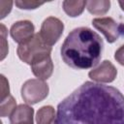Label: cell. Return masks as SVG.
Instances as JSON below:
<instances>
[{
    "instance_id": "6da1fadb",
    "label": "cell",
    "mask_w": 124,
    "mask_h": 124,
    "mask_svg": "<svg viewBox=\"0 0 124 124\" xmlns=\"http://www.w3.org/2000/svg\"><path fill=\"white\" fill-rule=\"evenodd\" d=\"M54 124H124V95L113 86L85 81L58 104Z\"/></svg>"
},
{
    "instance_id": "7a4b0ae2",
    "label": "cell",
    "mask_w": 124,
    "mask_h": 124,
    "mask_svg": "<svg viewBox=\"0 0 124 124\" xmlns=\"http://www.w3.org/2000/svg\"><path fill=\"white\" fill-rule=\"evenodd\" d=\"M104 48L103 39L88 27L72 30L64 40L60 52L63 61L76 70H87L95 67Z\"/></svg>"
},
{
    "instance_id": "3957f363",
    "label": "cell",
    "mask_w": 124,
    "mask_h": 124,
    "mask_svg": "<svg viewBox=\"0 0 124 124\" xmlns=\"http://www.w3.org/2000/svg\"><path fill=\"white\" fill-rule=\"evenodd\" d=\"M51 46H47L41 38L39 33H35L28 42L19 45L16 49L18 58L28 65H32L35 61L50 55Z\"/></svg>"
},
{
    "instance_id": "277c9868",
    "label": "cell",
    "mask_w": 124,
    "mask_h": 124,
    "mask_svg": "<svg viewBox=\"0 0 124 124\" xmlns=\"http://www.w3.org/2000/svg\"><path fill=\"white\" fill-rule=\"evenodd\" d=\"M48 85L42 79L31 78L21 86V97L28 105H35L45 100L48 95Z\"/></svg>"
},
{
    "instance_id": "5b68a950",
    "label": "cell",
    "mask_w": 124,
    "mask_h": 124,
    "mask_svg": "<svg viewBox=\"0 0 124 124\" xmlns=\"http://www.w3.org/2000/svg\"><path fill=\"white\" fill-rule=\"evenodd\" d=\"M92 24L104 34L108 43H114L119 38L124 37V24L115 21L112 17H97L92 20Z\"/></svg>"
},
{
    "instance_id": "8992f818",
    "label": "cell",
    "mask_w": 124,
    "mask_h": 124,
    "mask_svg": "<svg viewBox=\"0 0 124 124\" xmlns=\"http://www.w3.org/2000/svg\"><path fill=\"white\" fill-rule=\"evenodd\" d=\"M63 30L64 24L59 18L55 16H48L43 21L39 34L42 40L47 46H51L58 42Z\"/></svg>"
},
{
    "instance_id": "52a82bcc",
    "label": "cell",
    "mask_w": 124,
    "mask_h": 124,
    "mask_svg": "<svg viewBox=\"0 0 124 124\" xmlns=\"http://www.w3.org/2000/svg\"><path fill=\"white\" fill-rule=\"evenodd\" d=\"M88 76L97 83H109L115 79L117 70L110 61L104 60L98 67L91 70Z\"/></svg>"
},
{
    "instance_id": "ba28073f",
    "label": "cell",
    "mask_w": 124,
    "mask_h": 124,
    "mask_svg": "<svg viewBox=\"0 0 124 124\" xmlns=\"http://www.w3.org/2000/svg\"><path fill=\"white\" fill-rule=\"evenodd\" d=\"M34 31L35 27L32 21L18 20L11 26L10 34L16 43L22 45L33 38V36L35 35Z\"/></svg>"
},
{
    "instance_id": "9c48e42d",
    "label": "cell",
    "mask_w": 124,
    "mask_h": 124,
    "mask_svg": "<svg viewBox=\"0 0 124 124\" xmlns=\"http://www.w3.org/2000/svg\"><path fill=\"white\" fill-rule=\"evenodd\" d=\"M32 73L39 79L46 80L50 78L53 73V63L50 55L45 56L37 61H35L31 65Z\"/></svg>"
},
{
    "instance_id": "30bf717a",
    "label": "cell",
    "mask_w": 124,
    "mask_h": 124,
    "mask_svg": "<svg viewBox=\"0 0 124 124\" xmlns=\"http://www.w3.org/2000/svg\"><path fill=\"white\" fill-rule=\"evenodd\" d=\"M34 109L28 105H19L10 115L11 124H33Z\"/></svg>"
},
{
    "instance_id": "8fae6325",
    "label": "cell",
    "mask_w": 124,
    "mask_h": 124,
    "mask_svg": "<svg viewBox=\"0 0 124 124\" xmlns=\"http://www.w3.org/2000/svg\"><path fill=\"white\" fill-rule=\"evenodd\" d=\"M55 118L56 114L54 108L51 106H44L37 111L36 122L37 124H53Z\"/></svg>"
},
{
    "instance_id": "7c38bea8",
    "label": "cell",
    "mask_w": 124,
    "mask_h": 124,
    "mask_svg": "<svg viewBox=\"0 0 124 124\" xmlns=\"http://www.w3.org/2000/svg\"><path fill=\"white\" fill-rule=\"evenodd\" d=\"M110 7V1L108 0H90L86 1V9L87 11L96 16L105 15L108 12Z\"/></svg>"
},
{
    "instance_id": "4fadbf2b",
    "label": "cell",
    "mask_w": 124,
    "mask_h": 124,
    "mask_svg": "<svg viewBox=\"0 0 124 124\" xmlns=\"http://www.w3.org/2000/svg\"><path fill=\"white\" fill-rule=\"evenodd\" d=\"M64 12L71 17H76L80 16L84 8L86 7V1H69L66 0L62 3Z\"/></svg>"
},
{
    "instance_id": "5bb4252c",
    "label": "cell",
    "mask_w": 124,
    "mask_h": 124,
    "mask_svg": "<svg viewBox=\"0 0 124 124\" xmlns=\"http://www.w3.org/2000/svg\"><path fill=\"white\" fill-rule=\"evenodd\" d=\"M16 108V100L14 99L13 96L9 95L8 97L4 98L1 100V105H0V115L2 117L5 116H10L13 111Z\"/></svg>"
},
{
    "instance_id": "9a60e30c",
    "label": "cell",
    "mask_w": 124,
    "mask_h": 124,
    "mask_svg": "<svg viewBox=\"0 0 124 124\" xmlns=\"http://www.w3.org/2000/svg\"><path fill=\"white\" fill-rule=\"evenodd\" d=\"M16 6L22 10H34L39 8L40 6L44 5L45 2L39 1H31V0H17L15 2Z\"/></svg>"
},
{
    "instance_id": "2e32d148",
    "label": "cell",
    "mask_w": 124,
    "mask_h": 124,
    "mask_svg": "<svg viewBox=\"0 0 124 124\" xmlns=\"http://www.w3.org/2000/svg\"><path fill=\"white\" fill-rule=\"evenodd\" d=\"M10 95V88H9V82L6 79V78L1 75V100L8 97Z\"/></svg>"
},
{
    "instance_id": "e0dca14e",
    "label": "cell",
    "mask_w": 124,
    "mask_h": 124,
    "mask_svg": "<svg viewBox=\"0 0 124 124\" xmlns=\"http://www.w3.org/2000/svg\"><path fill=\"white\" fill-rule=\"evenodd\" d=\"M114 59L122 66H124V45H122L114 52Z\"/></svg>"
},
{
    "instance_id": "ac0fdd59",
    "label": "cell",
    "mask_w": 124,
    "mask_h": 124,
    "mask_svg": "<svg viewBox=\"0 0 124 124\" xmlns=\"http://www.w3.org/2000/svg\"><path fill=\"white\" fill-rule=\"evenodd\" d=\"M118 4L120 5V7H121L122 11L124 12V1H119V2H118Z\"/></svg>"
}]
</instances>
